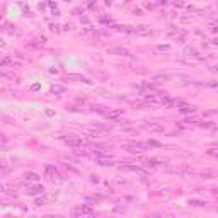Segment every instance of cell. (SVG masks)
<instances>
[{"instance_id": "6da1fadb", "label": "cell", "mask_w": 218, "mask_h": 218, "mask_svg": "<svg viewBox=\"0 0 218 218\" xmlns=\"http://www.w3.org/2000/svg\"><path fill=\"white\" fill-rule=\"evenodd\" d=\"M148 143H141V141H133V143H130V145H126V148L130 152H133V153H141V152H145L147 148H148Z\"/></svg>"}, {"instance_id": "7a4b0ae2", "label": "cell", "mask_w": 218, "mask_h": 218, "mask_svg": "<svg viewBox=\"0 0 218 218\" xmlns=\"http://www.w3.org/2000/svg\"><path fill=\"white\" fill-rule=\"evenodd\" d=\"M123 116V109H118V111H108L106 113V118L108 119H116V118H119Z\"/></svg>"}, {"instance_id": "3957f363", "label": "cell", "mask_w": 218, "mask_h": 218, "mask_svg": "<svg viewBox=\"0 0 218 218\" xmlns=\"http://www.w3.org/2000/svg\"><path fill=\"white\" fill-rule=\"evenodd\" d=\"M140 162L145 164V165H152V167L158 165V160H157V158H145V157H140Z\"/></svg>"}, {"instance_id": "277c9868", "label": "cell", "mask_w": 218, "mask_h": 218, "mask_svg": "<svg viewBox=\"0 0 218 218\" xmlns=\"http://www.w3.org/2000/svg\"><path fill=\"white\" fill-rule=\"evenodd\" d=\"M124 170H131V172H136V174L147 176V170H143L141 167H136V165H128V167H124Z\"/></svg>"}, {"instance_id": "5b68a950", "label": "cell", "mask_w": 218, "mask_h": 218, "mask_svg": "<svg viewBox=\"0 0 218 218\" xmlns=\"http://www.w3.org/2000/svg\"><path fill=\"white\" fill-rule=\"evenodd\" d=\"M145 130H148V131H164V128L160 126V124H155V123L145 124Z\"/></svg>"}, {"instance_id": "8992f818", "label": "cell", "mask_w": 218, "mask_h": 218, "mask_svg": "<svg viewBox=\"0 0 218 218\" xmlns=\"http://www.w3.org/2000/svg\"><path fill=\"white\" fill-rule=\"evenodd\" d=\"M65 143L70 145V147H80V145H82V140H79V138H67V140H65Z\"/></svg>"}, {"instance_id": "52a82bcc", "label": "cell", "mask_w": 218, "mask_h": 218, "mask_svg": "<svg viewBox=\"0 0 218 218\" xmlns=\"http://www.w3.org/2000/svg\"><path fill=\"white\" fill-rule=\"evenodd\" d=\"M75 213H77V215H92V210L87 208V206H80V208L75 210Z\"/></svg>"}, {"instance_id": "ba28073f", "label": "cell", "mask_w": 218, "mask_h": 218, "mask_svg": "<svg viewBox=\"0 0 218 218\" xmlns=\"http://www.w3.org/2000/svg\"><path fill=\"white\" fill-rule=\"evenodd\" d=\"M46 174H48V176H51V179H53V177H58V172H56L51 165H46Z\"/></svg>"}, {"instance_id": "9c48e42d", "label": "cell", "mask_w": 218, "mask_h": 218, "mask_svg": "<svg viewBox=\"0 0 218 218\" xmlns=\"http://www.w3.org/2000/svg\"><path fill=\"white\" fill-rule=\"evenodd\" d=\"M179 111H181V113H194L196 109H194L193 106L189 108V106H186V104H184V106H181V109H179Z\"/></svg>"}, {"instance_id": "30bf717a", "label": "cell", "mask_w": 218, "mask_h": 218, "mask_svg": "<svg viewBox=\"0 0 218 218\" xmlns=\"http://www.w3.org/2000/svg\"><path fill=\"white\" fill-rule=\"evenodd\" d=\"M109 53H119V54H128L126 49H121V48H113V49H109Z\"/></svg>"}, {"instance_id": "8fae6325", "label": "cell", "mask_w": 218, "mask_h": 218, "mask_svg": "<svg viewBox=\"0 0 218 218\" xmlns=\"http://www.w3.org/2000/svg\"><path fill=\"white\" fill-rule=\"evenodd\" d=\"M26 179H29V181H38L39 176H36V174H26Z\"/></svg>"}, {"instance_id": "7c38bea8", "label": "cell", "mask_w": 218, "mask_h": 218, "mask_svg": "<svg viewBox=\"0 0 218 218\" xmlns=\"http://www.w3.org/2000/svg\"><path fill=\"white\" fill-rule=\"evenodd\" d=\"M189 205H193V206H203V205H205V203H203V201H189Z\"/></svg>"}, {"instance_id": "4fadbf2b", "label": "cell", "mask_w": 218, "mask_h": 218, "mask_svg": "<svg viewBox=\"0 0 218 218\" xmlns=\"http://www.w3.org/2000/svg\"><path fill=\"white\" fill-rule=\"evenodd\" d=\"M148 145H150V147H162L158 141H155V140H150V141H148Z\"/></svg>"}]
</instances>
